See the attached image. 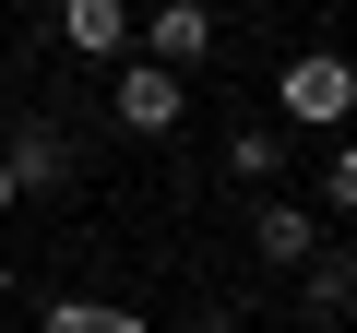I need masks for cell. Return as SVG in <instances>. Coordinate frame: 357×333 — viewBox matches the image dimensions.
<instances>
[{
    "instance_id": "obj_1",
    "label": "cell",
    "mask_w": 357,
    "mask_h": 333,
    "mask_svg": "<svg viewBox=\"0 0 357 333\" xmlns=\"http://www.w3.org/2000/svg\"><path fill=\"white\" fill-rule=\"evenodd\" d=\"M0 179H13V203H72V191H84V143H72L48 107H13V131H0Z\"/></svg>"
},
{
    "instance_id": "obj_10",
    "label": "cell",
    "mask_w": 357,
    "mask_h": 333,
    "mask_svg": "<svg viewBox=\"0 0 357 333\" xmlns=\"http://www.w3.org/2000/svg\"><path fill=\"white\" fill-rule=\"evenodd\" d=\"M321 203H333V215L357 226V143H333V166H321Z\"/></svg>"
},
{
    "instance_id": "obj_3",
    "label": "cell",
    "mask_w": 357,
    "mask_h": 333,
    "mask_svg": "<svg viewBox=\"0 0 357 333\" xmlns=\"http://www.w3.org/2000/svg\"><path fill=\"white\" fill-rule=\"evenodd\" d=\"M107 119H119V131H143V143H167L178 119H191V84L155 72V60H119V72H107Z\"/></svg>"
},
{
    "instance_id": "obj_7",
    "label": "cell",
    "mask_w": 357,
    "mask_h": 333,
    "mask_svg": "<svg viewBox=\"0 0 357 333\" xmlns=\"http://www.w3.org/2000/svg\"><path fill=\"white\" fill-rule=\"evenodd\" d=\"M298 309H310V321H345V309H357V238L310 250V274H298Z\"/></svg>"
},
{
    "instance_id": "obj_9",
    "label": "cell",
    "mask_w": 357,
    "mask_h": 333,
    "mask_svg": "<svg viewBox=\"0 0 357 333\" xmlns=\"http://www.w3.org/2000/svg\"><path fill=\"white\" fill-rule=\"evenodd\" d=\"M227 179H286V131L274 119H238L227 131Z\"/></svg>"
},
{
    "instance_id": "obj_6",
    "label": "cell",
    "mask_w": 357,
    "mask_h": 333,
    "mask_svg": "<svg viewBox=\"0 0 357 333\" xmlns=\"http://www.w3.org/2000/svg\"><path fill=\"white\" fill-rule=\"evenodd\" d=\"M250 250H262L274 274H310V250H321V215H310V203H262V215H250Z\"/></svg>"
},
{
    "instance_id": "obj_2",
    "label": "cell",
    "mask_w": 357,
    "mask_h": 333,
    "mask_svg": "<svg viewBox=\"0 0 357 333\" xmlns=\"http://www.w3.org/2000/svg\"><path fill=\"white\" fill-rule=\"evenodd\" d=\"M357 119V60L345 48H298L274 72V131H345Z\"/></svg>"
},
{
    "instance_id": "obj_4",
    "label": "cell",
    "mask_w": 357,
    "mask_h": 333,
    "mask_svg": "<svg viewBox=\"0 0 357 333\" xmlns=\"http://www.w3.org/2000/svg\"><path fill=\"white\" fill-rule=\"evenodd\" d=\"M131 60H155V72L191 84V60H215V13H203V0H155V13H131Z\"/></svg>"
},
{
    "instance_id": "obj_12",
    "label": "cell",
    "mask_w": 357,
    "mask_h": 333,
    "mask_svg": "<svg viewBox=\"0 0 357 333\" xmlns=\"http://www.w3.org/2000/svg\"><path fill=\"white\" fill-rule=\"evenodd\" d=\"M0 215H13V179H0Z\"/></svg>"
},
{
    "instance_id": "obj_8",
    "label": "cell",
    "mask_w": 357,
    "mask_h": 333,
    "mask_svg": "<svg viewBox=\"0 0 357 333\" xmlns=\"http://www.w3.org/2000/svg\"><path fill=\"white\" fill-rule=\"evenodd\" d=\"M36 333H155L143 309H119V297H48L36 309Z\"/></svg>"
},
{
    "instance_id": "obj_5",
    "label": "cell",
    "mask_w": 357,
    "mask_h": 333,
    "mask_svg": "<svg viewBox=\"0 0 357 333\" xmlns=\"http://www.w3.org/2000/svg\"><path fill=\"white\" fill-rule=\"evenodd\" d=\"M60 48L72 60H131V0H60Z\"/></svg>"
},
{
    "instance_id": "obj_11",
    "label": "cell",
    "mask_w": 357,
    "mask_h": 333,
    "mask_svg": "<svg viewBox=\"0 0 357 333\" xmlns=\"http://www.w3.org/2000/svg\"><path fill=\"white\" fill-rule=\"evenodd\" d=\"M191 333H238V309H203V321H191Z\"/></svg>"
},
{
    "instance_id": "obj_13",
    "label": "cell",
    "mask_w": 357,
    "mask_h": 333,
    "mask_svg": "<svg viewBox=\"0 0 357 333\" xmlns=\"http://www.w3.org/2000/svg\"><path fill=\"white\" fill-rule=\"evenodd\" d=\"M0 286H13V274H0Z\"/></svg>"
}]
</instances>
